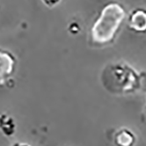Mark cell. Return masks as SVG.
I'll return each instance as SVG.
<instances>
[{
	"instance_id": "obj_1",
	"label": "cell",
	"mask_w": 146,
	"mask_h": 146,
	"mask_svg": "<svg viewBox=\"0 0 146 146\" xmlns=\"http://www.w3.org/2000/svg\"><path fill=\"white\" fill-rule=\"evenodd\" d=\"M100 80L103 88L114 95L133 93L141 86L140 73L121 62L108 64L100 72Z\"/></svg>"
},
{
	"instance_id": "obj_2",
	"label": "cell",
	"mask_w": 146,
	"mask_h": 146,
	"mask_svg": "<svg viewBox=\"0 0 146 146\" xmlns=\"http://www.w3.org/2000/svg\"><path fill=\"white\" fill-rule=\"evenodd\" d=\"M125 18L126 12L122 5L116 2L107 4L91 28L92 43L97 46L112 43L121 30Z\"/></svg>"
},
{
	"instance_id": "obj_3",
	"label": "cell",
	"mask_w": 146,
	"mask_h": 146,
	"mask_svg": "<svg viewBox=\"0 0 146 146\" xmlns=\"http://www.w3.org/2000/svg\"><path fill=\"white\" fill-rule=\"evenodd\" d=\"M17 61L11 52L0 48V83L9 79L16 69Z\"/></svg>"
},
{
	"instance_id": "obj_4",
	"label": "cell",
	"mask_w": 146,
	"mask_h": 146,
	"mask_svg": "<svg viewBox=\"0 0 146 146\" xmlns=\"http://www.w3.org/2000/svg\"><path fill=\"white\" fill-rule=\"evenodd\" d=\"M128 27L137 34L146 33V9L137 7L130 13L128 19Z\"/></svg>"
},
{
	"instance_id": "obj_5",
	"label": "cell",
	"mask_w": 146,
	"mask_h": 146,
	"mask_svg": "<svg viewBox=\"0 0 146 146\" xmlns=\"http://www.w3.org/2000/svg\"><path fill=\"white\" fill-rule=\"evenodd\" d=\"M135 137L132 132L123 129L116 133L114 137V143L117 146H132L135 143Z\"/></svg>"
},
{
	"instance_id": "obj_6",
	"label": "cell",
	"mask_w": 146,
	"mask_h": 146,
	"mask_svg": "<svg viewBox=\"0 0 146 146\" xmlns=\"http://www.w3.org/2000/svg\"><path fill=\"white\" fill-rule=\"evenodd\" d=\"M0 129L5 135H12L15 131V123L13 119L6 114L0 116Z\"/></svg>"
},
{
	"instance_id": "obj_7",
	"label": "cell",
	"mask_w": 146,
	"mask_h": 146,
	"mask_svg": "<svg viewBox=\"0 0 146 146\" xmlns=\"http://www.w3.org/2000/svg\"><path fill=\"white\" fill-rule=\"evenodd\" d=\"M60 1L61 0H41V2L49 8L56 6V5H58L60 3Z\"/></svg>"
},
{
	"instance_id": "obj_8",
	"label": "cell",
	"mask_w": 146,
	"mask_h": 146,
	"mask_svg": "<svg viewBox=\"0 0 146 146\" xmlns=\"http://www.w3.org/2000/svg\"><path fill=\"white\" fill-rule=\"evenodd\" d=\"M13 146H29V145H27V144H25V143H14Z\"/></svg>"
}]
</instances>
